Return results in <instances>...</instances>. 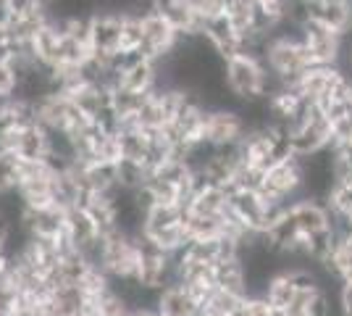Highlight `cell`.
Masks as SVG:
<instances>
[{"label":"cell","mask_w":352,"mask_h":316,"mask_svg":"<svg viewBox=\"0 0 352 316\" xmlns=\"http://www.w3.org/2000/svg\"><path fill=\"white\" fill-rule=\"evenodd\" d=\"M89 48L95 59L108 63L121 56V14L95 11L89 16Z\"/></svg>","instance_id":"obj_7"},{"label":"cell","mask_w":352,"mask_h":316,"mask_svg":"<svg viewBox=\"0 0 352 316\" xmlns=\"http://www.w3.org/2000/svg\"><path fill=\"white\" fill-rule=\"evenodd\" d=\"M187 3H190V8L195 11V16L200 21L223 16L226 14V6H229V0H187Z\"/></svg>","instance_id":"obj_19"},{"label":"cell","mask_w":352,"mask_h":316,"mask_svg":"<svg viewBox=\"0 0 352 316\" xmlns=\"http://www.w3.org/2000/svg\"><path fill=\"white\" fill-rule=\"evenodd\" d=\"M302 187H305V169H302V158L289 156L287 161L271 166L263 174L261 182V196L265 203H274V206H289L294 200H300L302 196Z\"/></svg>","instance_id":"obj_2"},{"label":"cell","mask_w":352,"mask_h":316,"mask_svg":"<svg viewBox=\"0 0 352 316\" xmlns=\"http://www.w3.org/2000/svg\"><path fill=\"white\" fill-rule=\"evenodd\" d=\"M16 169H19V158L14 153L0 151V196L16 190Z\"/></svg>","instance_id":"obj_18"},{"label":"cell","mask_w":352,"mask_h":316,"mask_svg":"<svg viewBox=\"0 0 352 316\" xmlns=\"http://www.w3.org/2000/svg\"><path fill=\"white\" fill-rule=\"evenodd\" d=\"M223 85L236 105L268 98L281 87V82L268 74L263 61L252 53H236L223 61Z\"/></svg>","instance_id":"obj_1"},{"label":"cell","mask_w":352,"mask_h":316,"mask_svg":"<svg viewBox=\"0 0 352 316\" xmlns=\"http://www.w3.org/2000/svg\"><path fill=\"white\" fill-rule=\"evenodd\" d=\"M310 21L352 40V0H308Z\"/></svg>","instance_id":"obj_10"},{"label":"cell","mask_w":352,"mask_h":316,"mask_svg":"<svg viewBox=\"0 0 352 316\" xmlns=\"http://www.w3.org/2000/svg\"><path fill=\"white\" fill-rule=\"evenodd\" d=\"M179 34H176V30L163 19L155 8L153 11H147V14H142V56L150 61H163L168 59L171 53L176 50V45H179Z\"/></svg>","instance_id":"obj_8"},{"label":"cell","mask_w":352,"mask_h":316,"mask_svg":"<svg viewBox=\"0 0 352 316\" xmlns=\"http://www.w3.org/2000/svg\"><path fill=\"white\" fill-rule=\"evenodd\" d=\"M337 303H339V314L352 316V280H347V282H339Z\"/></svg>","instance_id":"obj_21"},{"label":"cell","mask_w":352,"mask_h":316,"mask_svg":"<svg viewBox=\"0 0 352 316\" xmlns=\"http://www.w3.org/2000/svg\"><path fill=\"white\" fill-rule=\"evenodd\" d=\"M21 227L34 240H60L66 235V209H24Z\"/></svg>","instance_id":"obj_9"},{"label":"cell","mask_w":352,"mask_h":316,"mask_svg":"<svg viewBox=\"0 0 352 316\" xmlns=\"http://www.w3.org/2000/svg\"><path fill=\"white\" fill-rule=\"evenodd\" d=\"M200 34L208 45L219 53L221 59H232L236 53H242V45H245V37L234 30V24L223 16H216V19H208L200 27Z\"/></svg>","instance_id":"obj_11"},{"label":"cell","mask_w":352,"mask_h":316,"mask_svg":"<svg viewBox=\"0 0 352 316\" xmlns=\"http://www.w3.org/2000/svg\"><path fill=\"white\" fill-rule=\"evenodd\" d=\"M95 266H100L108 280H137V266H140L137 238L124 232H111L100 240Z\"/></svg>","instance_id":"obj_3"},{"label":"cell","mask_w":352,"mask_h":316,"mask_svg":"<svg viewBox=\"0 0 352 316\" xmlns=\"http://www.w3.org/2000/svg\"><path fill=\"white\" fill-rule=\"evenodd\" d=\"M0 11L8 19H21L45 11V0H0Z\"/></svg>","instance_id":"obj_17"},{"label":"cell","mask_w":352,"mask_h":316,"mask_svg":"<svg viewBox=\"0 0 352 316\" xmlns=\"http://www.w3.org/2000/svg\"><path fill=\"white\" fill-rule=\"evenodd\" d=\"M342 69L352 76V40H347V53H344V61H342Z\"/></svg>","instance_id":"obj_23"},{"label":"cell","mask_w":352,"mask_h":316,"mask_svg":"<svg viewBox=\"0 0 352 316\" xmlns=\"http://www.w3.org/2000/svg\"><path fill=\"white\" fill-rule=\"evenodd\" d=\"M19 90V72L11 61H0V98H14Z\"/></svg>","instance_id":"obj_20"},{"label":"cell","mask_w":352,"mask_h":316,"mask_svg":"<svg viewBox=\"0 0 352 316\" xmlns=\"http://www.w3.org/2000/svg\"><path fill=\"white\" fill-rule=\"evenodd\" d=\"M14 301H16V290L0 287V316H11V311H14Z\"/></svg>","instance_id":"obj_22"},{"label":"cell","mask_w":352,"mask_h":316,"mask_svg":"<svg viewBox=\"0 0 352 316\" xmlns=\"http://www.w3.org/2000/svg\"><path fill=\"white\" fill-rule=\"evenodd\" d=\"M216 274V290L232 293L236 298H248V271L242 258H229V261H219L213 266Z\"/></svg>","instance_id":"obj_14"},{"label":"cell","mask_w":352,"mask_h":316,"mask_svg":"<svg viewBox=\"0 0 352 316\" xmlns=\"http://www.w3.org/2000/svg\"><path fill=\"white\" fill-rule=\"evenodd\" d=\"M292 222L297 224L300 235H313V232H321V229H331V213L326 209L323 200H316V198H300L287 206Z\"/></svg>","instance_id":"obj_12"},{"label":"cell","mask_w":352,"mask_h":316,"mask_svg":"<svg viewBox=\"0 0 352 316\" xmlns=\"http://www.w3.org/2000/svg\"><path fill=\"white\" fill-rule=\"evenodd\" d=\"M331 148V121L313 105L302 119L289 129V151L297 158H310Z\"/></svg>","instance_id":"obj_4"},{"label":"cell","mask_w":352,"mask_h":316,"mask_svg":"<svg viewBox=\"0 0 352 316\" xmlns=\"http://www.w3.org/2000/svg\"><path fill=\"white\" fill-rule=\"evenodd\" d=\"M297 293H300V290L294 287L292 277L281 269L279 274H274V277H271V282H268V287H265L263 298L268 301L271 308H276V311H287V308L292 306L294 298H297Z\"/></svg>","instance_id":"obj_15"},{"label":"cell","mask_w":352,"mask_h":316,"mask_svg":"<svg viewBox=\"0 0 352 316\" xmlns=\"http://www.w3.org/2000/svg\"><path fill=\"white\" fill-rule=\"evenodd\" d=\"M155 311L158 316H200V301L184 285L174 282L158 293Z\"/></svg>","instance_id":"obj_13"},{"label":"cell","mask_w":352,"mask_h":316,"mask_svg":"<svg viewBox=\"0 0 352 316\" xmlns=\"http://www.w3.org/2000/svg\"><path fill=\"white\" fill-rule=\"evenodd\" d=\"M248 135L245 116L239 114V105H221V108H208L206 132L203 140L213 148H236Z\"/></svg>","instance_id":"obj_5"},{"label":"cell","mask_w":352,"mask_h":316,"mask_svg":"<svg viewBox=\"0 0 352 316\" xmlns=\"http://www.w3.org/2000/svg\"><path fill=\"white\" fill-rule=\"evenodd\" d=\"M140 50H142V14H121V53H140Z\"/></svg>","instance_id":"obj_16"},{"label":"cell","mask_w":352,"mask_h":316,"mask_svg":"<svg viewBox=\"0 0 352 316\" xmlns=\"http://www.w3.org/2000/svg\"><path fill=\"white\" fill-rule=\"evenodd\" d=\"M302 32V43L308 48L313 66H342L344 53H347V40L337 32L326 30L316 21H308Z\"/></svg>","instance_id":"obj_6"}]
</instances>
